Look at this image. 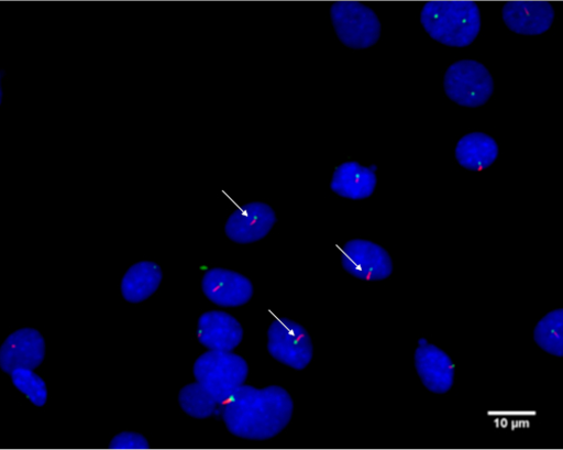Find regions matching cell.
<instances>
[{
	"mask_svg": "<svg viewBox=\"0 0 563 450\" xmlns=\"http://www.w3.org/2000/svg\"><path fill=\"white\" fill-rule=\"evenodd\" d=\"M223 420L233 436L264 441L284 431L292 419L294 399L279 386L243 385L222 405Z\"/></svg>",
	"mask_w": 563,
	"mask_h": 450,
	"instance_id": "obj_1",
	"label": "cell"
},
{
	"mask_svg": "<svg viewBox=\"0 0 563 450\" xmlns=\"http://www.w3.org/2000/svg\"><path fill=\"white\" fill-rule=\"evenodd\" d=\"M429 35L451 48L472 46L482 30L481 7L475 2H430L420 13Z\"/></svg>",
	"mask_w": 563,
	"mask_h": 450,
	"instance_id": "obj_2",
	"label": "cell"
},
{
	"mask_svg": "<svg viewBox=\"0 0 563 450\" xmlns=\"http://www.w3.org/2000/svg\"><path fill=\"white\" fill-rule=\"evenodd\" d=\"M250 369L246 360L231 351L210 350L198 358L194 374L221 405L245 385Z\"/></svg>",
	"mask_w": 563,
	"mask_h": 450,
	"instance_id": "obj_3",
	"label": "cell"
},
{
	"mask_svg": "<svg viewBox=\"0 0 563 450\" xmlns=\"http://www.w3.org/2000/svg\"><path fill=\"white\" fill-rule=\"evenodd\" d=\"M448 98L464 108L485 106L494 95L489 70L476 61H460L449 67L444 77Z\"/></svg>",
	"mask_w": 563,
	"mask_h": 450,
	"instance_id": "obj_4",
	"label": "cell"
},
{
	"mask_svg": "<svg viewBox=\"0 0 563 450\" xmlns=\"http://www.w3.org/2000/svg\"><path fill=\"white\" fill-rule=\"evenodd\" d=\"M331 18L338 37L347 48L368 50L380 40L382 22L367 6L340 2L332 7Z\"/></svg>",
	"mask_w": 563,
	"mask_h": 450,
	"instance_id": "obj_5",
	"label": "cell"
},
{
	"mask_svg": "<svg viewBox=\"0 0 563 450\" xmlns=\"http://www.w3.org/2000/svg\"><path fill=\"white\" fill-rule=\"evenodd\" d=\"M267 349L278 363L296 371H303L313 356V345L308 331L288 319H275L268 329Z\"/></svg>",
	"mask_w": 563,
	"mask_h": 450,
	"instance_id": "obj_6",
	"label": "cell"
},
{
	"mask_svg": "<svg viewBox=\"0 0 563 450\" xmlns=\"http://www.w3.org/2000/svg\"><path fill=\"white\" fill-rule=\"evenodd\" d=\"M342 265L347 274L363 282H383L394 272L390 254L366 240H352L344 245Z\"/></svg>",
	"mask_w": 563,
	"mask_h": 450,
	"instance_id": "obj_7",
	"label": "cell"
},
{
	"mask_svg": "<svg viewBox=\"0 0 563 450\" xmlns=\"http://www.w3.org/2000/svg\"><path fill=\"white\" fill-rule=\"evenodd\" d=\"M275 222L276 215L272 207L263 202H252L229 217L225 234L234 243L252 244L266 238Z\"/></svg>",
	"mask_w": 563,
	"mask_h": 450,
	"instance_id": "obj_8",
	"label": "cell"
},
{
	"mask_svg": "<svg viewBox=\"0 0 563 450\" xmlns=\"http://www.w3.org/2000/svg\"><path fill=\"white\" fill-rule=\"evenodd\" d=\"M45 342L42 334L31 328L20 329L0 348V369L12 374L18 369L35 370L44 360Z\"/></svg>",
	"mask_w": 563,
	"mask_h": 450,
	"instance_id": "obj_9",
	"label": "cell"
},
{
	"mask_svg": "<svg viewBox=\"0 0 563 450\" xmlns=\"http://www.w3.org/2000/svg\"><path fill=\"white\" fill-rule=\"evenodd\" d=\"M202 289L207 298L220 307H241L254 295L252 282L231 270L214 267L203 276Z\"/></svg>",
	"mask_w": 563,
	"mask_h": 450,
	"instance_id": "obj_10",
	"label": "cell"
},
{
	"mask_svg": "<svg viewBox=\"0 0 563 450\" xmlns=\"http://www.w3.org/2000/svg\"><path fill=\"white\" fill-rule=\"evenodd\" d=\"M415 367L420 381L429 391L445 394L453 387V360L439 347L430 343L419 345L415 352Z\"/></svg>",
	"mask_w": 563,
	"mask_h": 450,
	"instance_id": "obj_11",
	"label": "cell"
},
{
	"mask_svg": "<svg viewBox=\"0 0 563 450\" xmlns=\"http://www.w3.org/2000/svg\"><path fill=\"white\" fill-rule=\"evenodd\" d=\"M198 337L200 343L209 350L232 351L242 343L244 329L230 314L210 310L199 319Z\"/></svg>",
	"mask_w": 563,
	"mask_h": 450,
	"instance_id": "obj_12",
	"label": "cell"
},
{
	"mask_svg": "<svg viewBox=\"0 0 563 450\" xmlns=\"http://www.w3.org/2000/svg\"><path fill=\"white\" fill-rule=\"evenodd\" d=\"M555 12L548 2H509L503 7V20L516 34L537 36L548 32Z\"/></svg>",
	"mask_w": 563,
	"mask_h": 450,
	"instance_id": "obj_13",
	"label": "cell"
},
{
	"mask_svg": "<svg viewBox=\"0 0 563 450\" xmlns=\"http://www.w3.org/2000/svg\"><path fill=\"white\" fill-rule=\"evenodd\" d=\"M378 178L375 172L357 162L340 165L333 175L331 188L333 193L350 200L369 198L377 188Z\"/></svg>",
	"mask_w": 563,
	"mask_h": 450,
	"instance_id": "obj_14",
	"label": "cell"
},
{
	"mask_svg": "<svg viewBox=\"0 0 563 450\" xmlns=\"http://www.w3.org/2000/svg\"><path fill=\"white\" fill-rule=\"evenodd\" d=\"M162 267L152 261H143L129 267L121 283V293L129 303H141L151 298L163 281Z\"/></svg>",
	"mask_w": 563,
	"mask_h": 450,
	"instance_id": "obj_15",
	"label": "cell"
},
{
	"mask_svg": "<svg viewBox=\"0 0 563 450\" xmlns=\"http://www.w3.org/2000/svg\"><path fill=\"white\" fill-rule=\"evenodd\" d=\"M499 155L497 142L483 132H473L462 138L455 149L457 163L468 171L490 167Z\"/></svg>",
	"mask_w": 563,
	"mask_h": 450,
	"instance_id": "obj_16",
	"label": "cell"
},
{
	"mask_svg": "<svg viewBox=\"0 0 563 450\" xmlns=\"http://www.w3.org/2000/svg\"><path fill=\"white\" fill-rule=\"evenodd\" d=\"M178 399L183 411L196 419L210 418L217 408L221 407L220 403L198 382L184 386Z\"/></svg>",
	"mask_w": 563,
	"mask_h": 450,
	"instance_id": "obj_17",
	"label": "cell"
},
{
	"mask_svg": "<svg viewBox=\"0 0 563 450\" xmlns=\"http://www.w3.org/2000/svg\"><path fill=\"white\" fill-rule=\"evenodd\" d=\"M537 344L555 356H563V309L558 308L538 323L534 330Z\"/></svg>",
	"mask_w": 563,
	"mask_h": 450,
	"instance_id": "obj_18",
	"label": "cell"
},
{
	"mask_svg": "<svg viewBox=\"0 0 563 450\" xmlns=\"http://www.w3.org/2000/svg\"><path fill=\"white\" fill-rule=\"evenodd\" d=\"M14 386L37 408L48 400V386L33 370L18 369L11 374Z\"/></svg>",
	"mask_w": 563,
	"mask_h": 450,
	"instance_id": "obj_19",
	"label": "cell"
},
{
	"mask_svg": "<svg viewBox=\"0 0 563 450\" xmlns=\"http://www.w3.org/2000/svg\"><path fill=\"white\" fill-rule=\"evenodd\" d=\"M111 447L118 449H143L148 447V440L137 432L124 431L111 440Z\"/></svg>",
	"mask_w": 563,
	"mask_h": 450,
	"instance_id": "obj_20",
	"label": "cell"
},
{
	"mask_svg": "<svg viewBox=\"0 0 563 450\" xmlns=\"http://www.w3.org/2000/svg\"><path fill=\"white\" fill-rule=\"evenodd\" d=\"M429 342L427 340H419V345L428 344Z\"/></svg>",
	"mask_w": 563,
	"mask_h": 450,
	"instance_id": "obj_21",
	"label": "cell"
}]
</instances>
